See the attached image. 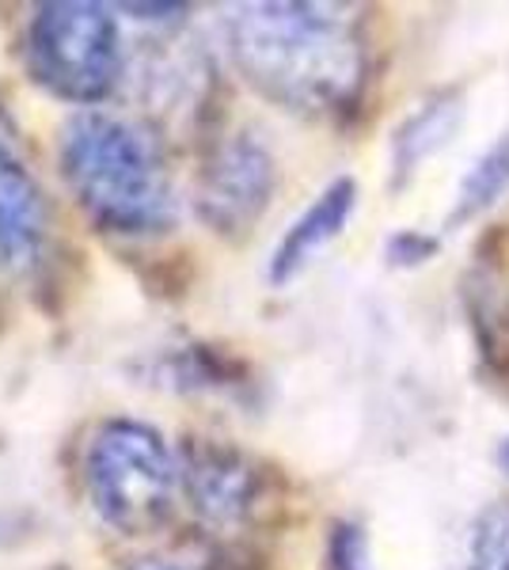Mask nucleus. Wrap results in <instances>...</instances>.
I'll return each mask as SVG.
<instances>
[{
    "instance_id": "nucleus-14",
    "label": "nucleus",
    "mask_w": 509,
    "mask_h": 570,
    "mask_svg": "<svg viewBox=\"0 0 509 570\" xmlns=\"http://www.w3.org/2000/svg\"><path fill=\"white\" fill-rule=\"evenodd\" d=\"M126 570H202V567L172 563V559H141V563H129Z\"/></svg>"
},
{
    "instance_id": "nucleus-6",
    "label": "nucleus",
    "mask_w": 509,
    "mask_h": 570,
    "mask_svg": "<svg viewBox=\"0 0 509 570\" xmlns=\"http://www.w3.org/2000/svg\"><path fill=\"white\" fill-rule=\"evenodd\" d=\"M183 487L194 510L217 525H236L252 518L258 494H263V475L244 453L213 441H190L183 449Z\"/></svg>"
},
{
    "instance_id": "nucleus-5",
    "label": "nucleus",
    "mask_w": 509,
    "mask_h": 570,
    "mask_svg": "<svg viewBox=\"0 0 509 570\" xmlns=\"http://www.w3.org/2000/svg\"><path fill=\"white\" fill-rule=\"evenodd\" d=\"M274 195V160L252 134H236L209 156L198 187V214L221 236H239L263 217Z\"/></svg>"
},
{
    "instance_id": "nucleus-15",
    "label": "nucleus",
    "mask_w": 509,
    "mask_h": 570,
    "mask_svg": "<svg viewBox=\"0 0 509 570\" xmlns=\"http://www.w3.org/2000/svg\"><path fill=\"white\" fill-rule=\"evenodd\" d=\"M498 456H502V468L509 472V441H502V453H498Z\"/></svg>"
},
{
    "instance_id": "nucleus-8",
    "label": "nucleus",
    "mask_w": 509,
    "mask_h": 570,
    "mask_svg": "<svg viewBox=\"0 0 509 570\" xmlns=\"http://www.w3.org/2000/svg\"><path fill=\"white\" fill-rule=\"evenodd\" d=\"M358 206V183L354 179H335L323 195L312 202L304 214L285 228V236L277 240L271 255V282L285 285L309 266L316 255L327 247L335 236L346 228L350 214Z\"/></svg>"
},
{
    "instance_id": "nucleus-1",
    "label": "nucleus",
    "mask_w": 509,
    "mask_h": 570,
    "mask_svg": "<svg viewBox=\"0 0 509 570\" xmlns=\"http://www.w3.org/2000/svg\"><path fill=\"white\" fill-rule=\"evenodd\" d=\"M228 42L247 85L301 115L350 107L365 80L358 23L342 4H244L228 23Z\"/></svg>"
},
{
    "instance_id": "nucleus-3",
    "label": "nucleus",
    "mask_w": 509,
    "mask_h": 570,
    "mask_svg": "<svg viewBox=\"0 0 509 570\" xmlns=\"http://www.w3.org/2000/svg\"><path fill=\"white\" fill-rule=\"evenodd\" d=\"M85 483L99 518L137 537L168 521L179 468L153 426L134 419H110L88 441Z\"/></svg>"
},
{
    "instance_id": "nucleus-10",
    "label": "nucleus",
    "mask_w": 509,
    "mask_h": 570,
    "mask_svg": "<svg viewBox=\"0 0 509 570\" xmlns=\"http://www.w3.org/2000/svg\"><path fill=\"white\" fill-rule=\"evenodd\" d=\"M509 190V134L498 137L490 149L471 164V171L460 183V195H457V214L452 220H468L483 209L495 206Z\"/></svg>"
},
{
    "instance_id": "nucleus-7",
    "label": "nucleus",
    "mask_w": 509,
    "mask_h": 570,
    "mask_svg": "<svg viewBox=\"0 0 509 570\" xmlns=\"http://www.w3.org/2000/svg\"><path fill=\"white\" fill-rule=\"evenodd\" d=\"M46 202L23 160L0 141V271L20 274L42 252Z\"/></svg>"
},
{
    "instance_id": "nucleus-9",
    "label": "nucleus",
    "mask_w": 509,
    "mask_h": 570,
    "mask_svg": "<svg viewBox=\"0 0 509 570\" xmlns=\"http://www.w3.org/2000/svg\"><path fill=\"white\" fill-rule=\"evenodd\" d=\"M460 122V107L452 99H438V104H425L411 122L403 126L395 137V168L411 171L419 168L430 153H438L441 145L452 141V130Z\"/></svg>"
},
{
    "instance_id": "nucleus-12",
    "label": "nucleus",
    "mask_w": 509,
    "mask_h": 570,
    "mask_svg": "<svg viewBox=\"0 0 509 570\" xmlns=\"http://www.w3.org/2000/svg\"><path fill=\"white\" fill-rule=\"evenodd\" d=\"M331 567L335 570H373V563H369L365 532L358 525L335 529V537H331Z\"/></svg>"
},
{
    "instance_id": "nucleus-4",
    "label": "nucleus",
    "mask_w": 509,
    "mask_h": 570,
    "mask_svg": "<svg viewBox=\"0 0 509 570\" xmlns=\"http://www.w3.org/2000/svg\"><path fill=\"white\" fill-rule=\"evenodd\" d=\"M27 53L35 80L72 104L107 99L123 72L115 16L91 0H50L35 8Z\"/></svg>"
},
{
    "instance_id": "nucleus-11",
    "label": "nucleus",
    "mask_w": 509,
    "mask_h": 570,
    "mask_svg": "<svg viewBox=\"0 0 509 570\" xmlns=\"http://www.w3.org/2000/svg\"><path fill=\"white\" fill-rule=\"evenodd\" d=\"M468 570H509V505H495L476 521Z\"/></svg>"
},
{
    "instance_id": "nucleus-2",
    "label": "nucleus",
    "mask_w": 509,
    "mask_h": 570,
    "mask_svg": "<svg viewBox=\"0 0 509 570\" xmlns=\"http://www.w3.org/2000/svg\"><path fill=\"white\" fill-rule=\"evenodd\" d=\"M61 171L104 233L160 236L175 220L172 183L153 137L104 110H80L61 134Z\"/></svg>"
},
{
    "instance_id": "nucleus-13",
    "label": "nucleus",
    "mask_w": 509,
    "mask_h": 570,
    "mask_svg": "<svg viewBox=\"0 0 509 570\" xmlns=\"http://www.w3.org/2000/svg\"><path fill=\"white\" fill-rule=\"evenodd\" d=\"M126 12L137 20H183L187 4H126Z\"/></svg>"
}]
</instances>
